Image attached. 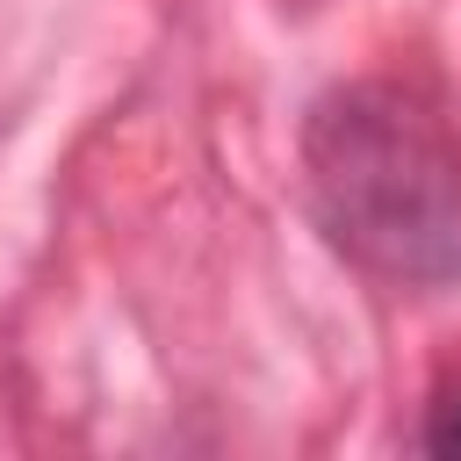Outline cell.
Here are the masks:
<instances>
[{"instance_id":"1","label":"cell","mask_w":461,"mask_h":461,"mask_svg":"<svg viewBox=\"0 0 461 461\" xmlns=\"http://www.w3.org/2000/svg\"><path fill=\"white\" fill-rule=\"evenodd\" d=\"M303 194L360 274L461 288V130L411 79H346L310 101Z\"/></svg>"},{"instance_id":"2","label":"cell","mask_w":461,"mask_h":461,"mask_svg":"<svg viewBox=\"0 0 461 461\" xmlns=\"http://www.w3.org/2000/svg\"><path fill=\"white\" fill-rule=\"evenodd\" d=\"M418 447L425 454H461V389H439L432 403H425V425H418Z\"/></svg>"}]
</instances>
